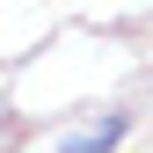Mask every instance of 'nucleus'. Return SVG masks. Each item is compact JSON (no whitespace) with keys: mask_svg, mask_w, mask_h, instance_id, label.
I'll list each match as a JSON object with an SVG mask.
<instances>
[{"mask_svg":"<svg viewBox=\"0 0 153 153\" xmlns=\"http://www.w3.org/2000/svg\"><path fill=\"white\" fill-rule=\"evenodd\" d=\"M124 124H131V117H102V124H88V131H73L66 146H73V153H109V146L124 139Z\"/></svg>","mask_w":153,"mask_h":153,"instance_id":"obj_1","label":"nucleus"}]
</instances>
